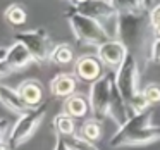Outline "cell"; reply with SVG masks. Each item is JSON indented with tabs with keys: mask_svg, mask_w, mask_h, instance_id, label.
I'll list each match as a JSON object with an SVG mask.
<instances>
[{
	"mask_svg": "<svg viewBox=\"0 0 160 150\" xmlns=\"http://www.w3.org/2000/svg\"><path fill=\"white\" fill-rule=\"evenodd\" d=\"M117 40L126 45L129 54L138 59L150 60L152 55V43L155 40L152 24H150V12L138 14V12L119 11L117 14Z\"/></svg>",
	"mask_w": 160,
	"mask_h": 150,
	"instance_id": "obj_1",
	"label": "cell"
},
{
	"mask_svg": "<svg viewBox=\"0 0 160 150\" xmlns=\"http://www.w3.org/2000/svg\"><path fill=\"white\" fill-rule=\"evenodd\" d=\"M66 18L69 21V26L72 29V35L76 36L78 42L84 43V45H103L105 42L112 40L108 36L107 29H105L103 23L95 21L91 18H86V16H81L79 12H76L72 7L69 5L66 12Z\"/></svg>",
	"mask_w": 160,
	"mask_h": 150,
	"instance_id": "obj_2",
	"label": "cell"
},
{
	"mask_svg": "<svg viewBox=\"0 0 160 150\" xmlns=\"http://www.w3.org/2000/svg\"><path fill=\"white\" fill-rule=\"evenodd\" d=\"M47 102H43V105L36 109H29L28 112H24L22 116H19L18 121L12 124V129H11V135H9V147L11 150H16L26 143L29 138L33 136V133L38 129V126L42 124L43 117H45V112H47Z\"/></svg>",
	"mask_w": 160,
	"mask_h": 150,
	"instance_id": "obj_3",
	"label": "cell"
},
{
	"mask_svg": "<svg viewBox=\"0 0 160 150\" xmlns=\"http://www.w3.org/2000/svg\"><path fill=\"white\" fill-rule=\"evenodd\" d=\"M114 83H115V74L112 71H107L103 78H100L93 85H90V95H88V98H90L91 114L98 121H103L108 116Z\"/></svg>",
	"mask_w": 160,
	"mask_h": 150,
	"instance_id": "obj_4",
	"label": "cell"
},
{
	"mask_svg": "<svg viewBox=\"0 0 160 150\" xmlns=\"http://www.w3.org/2000/svg\"><path fill=\"white\" fill-rule=\"evenodd\" d=\"M14 42H19L29 50L36 64H43L50 60V54H52V43H50V36L45 28H36V29H26V31H19L14 35Z\"/></svg>",
	"mask_w": 160,
	"mask_h": 150,
	"instance_id": "obj_5",
	"label": "cell"
},
{
	"mask_svg": "<svg viewBox=\"0 0 160 150\" xmlns=\"http://www.w3.org/2000/svg\"><path fill=\"white\" fill-rule=\"evenodd\" d=\"M115 85L128 104L138 93H141L139 91V62L132 54H128L121 67L115 71Z\"/></svg>",
	"mask_w": 160,
	"mask_h": 150,
	"instance_id": "obj_6",
	"label": "cell"
},
{
	"mask_svg": "<svg viewBox=\"0 0 160 150\" xmlns=\"http://www.w3.org/2000/svg\"><path fill=\"white\" fill-rule=\"evenodd\" d=\"M33 62H35V59L29 54V50L22 43L14 42L12 45L4 47L0 52V76L5 78L14 71L28 67Z\"/></svg>",
	"mask_w": 160,
	"mask_h": 150,
	"instance_id": "obj_7",
	"label": "cell"
},
{
	"mask_svg": "<svg viewBox=\"0 0 160 150\" xmlns=\"http://www.w3.org/2000/svg\"><path fill=\"white\" fill-rule=\"evenodd\" d=\"M69 5L81 16H86L100 23L119 14L115 2H108V0H74Z\"/></svg>",
	"mask_w": 160,
	"mask_h": 150,
	"instance_id": "obj_8",
	"label": "cell"
},
{
	"mask_svg": "<svg viewBox=\"0 0 160 150\" xmlns=\"http://www.w3.org/2000/svg\"><path fill=\"white\" fill-rule=\"evenodd\" d=\"M152 119H153V107H150L148 111H145V112L131 116L129 121L126 122L124 126H121V128L112 135L110 142H108L110 147L112 148H121L122 142H124L126 138H129L131 135H134V133L141 131V129H145V128H150V126H152Z\"/></svg>",
	"mask_w": 160,
	"mask_h": 150,
	"instance_id": "obj_9",
	"label": "cell"
},
{
	"mask_svg": "<svg viewBox=\"0 0 160 150\" xmlns=\"http://www.w3.org/2000/svg\"><path fill=\"white\" fill-rule=\"evenodd\" d=\"M128 49L121 40H108L103 45L97 47V57L103 67L110 71H117L121 67V64L124 62V59L128 57Z\"/></svg>",
	"mask_w": 160,
	"mask_h": 150,
	"instance_id": "obj_10",
	"label": "cell"
},
{
	"mask_svg": "<svg viewBox=\"0 0 160 150\" xmlns=\"http://www.w3.org/2000/svg\"><path fill=\"white\" fill-rule=\"evenodd\" d=\"M74 76L78 78V81L93 85L105 76L103 64L98 60L97 55H81L74 64Z\"/></svg>",
	"mask_w": 160,
	"mask_h": 150,
	"instance_id": "obj_11",
	"label": "cell"
},
{
	"mask_svg": "<svg viewBox=\"0 0 160 150\" xmlns=\"http://www.w3.org/2000/svg\"><path fill=\"white\" fill-rule=\"evenodd\" d=\"M50 86V93L53 97H59V98H69L76 93V88H78V78L74 76V73H59L50 80L48 83Z\"/></svg>",
	"mask_w": 160,
	"mask_h": 150,
	"instance_id": "obj_12",
	"label": "cell"
},
{
	"mask_svg": "<svg viewBox=\"0 0 160 150\" xmlns=\"http://www.w3.org/2000/svg\"><path fill=\"white\" fill-rule=\"evenodd\" d=\"M108 116H110V119L119 126V128L124 126L126 122L129 121V117H131L129 105H128V102L124 100V97L121 95V91H119V88L115 83H114V86H112V98H110Z\"/></svg>",
	"mask_w": 160,
	"mask_h": 150,
	"instance_id": "obj_13",
	"label": "cell"
},
{
	"mask_svg": "<svg viewBox=\"0 0 160 150\" xmlns=\"http://www.w3.org/2000/svg\"><path fill=\"white\" fill-rule=\"evenodd\" d=\"M0 102H2V105L7 111L14 112V114H19V116H22L24 112L29 111L28 104L22 100L18 88H12L9 85H2L0 86Z\"/></svg>",
	"mask_w": 160,
	"mask_h": 150,
	"instance_id": "obj_14",
	"label": "cell"
},
{
	"mask_svg": "<svg viewBox=\"0 0 160 150\" xmlns=\"http://www.w3.org/2000/svg\"><path fill=\"white\" fill-rule=\"evenodd\" d=\"M19 95L22 97V100L28 104L29 109H36L40 107L42 104V98H43V88L42 83L38 80H24L19 83L18 86Z\"/></svg>",
	"mask_w": 160,
	"mask_h": 150,
	"instance_id": "obj_15",
	"label": "cell"
},
{
	"mask_svg": "<svg viewBox=\"0 0 160 150\" xmlns=\"http://www.w3.org/2000/svg\"><path fill=\"white\" fill-rule=\"evenodd\" d=\"M64 112L74 119H83L91 112L90 98L84 97L83 93H74L72 97L64 100Z\"/></svg>",
	"mask_w": 160,
	"mask_h": 150,
	"instance_id": "obj_16",
	"label": "cell"
},
{
	"mask_svg": "<svg viewBox=\"0 0 160 150\" xmlns=\"http://www.w3.org/2000/svg\"><path fill=\"white\" fill-rule=\"evenodd\" d=\"M160 140V126L152 124L150 128H145L141 131L131 135L129 138H126L122 142V147H141L148 145V143H155Z\"/></svg>",
	"mask_w": 160,
	"mask_h": 150,
	"instance_id": "obj_17",
	"label": "cell"
},
{
	"mask_svg": "<svg viewBox=\"0 0 160 150\" xmlns=\"http://www.w3.org/2000/svg\"><path fill=\"white\" fill-rule=\"evenodd\" d=\"M53 128H55L57 136H62V138L76 135V121L66 112H60L53 117Z\"/></svg>",
	"mask_w": 160,
	"mask_h": 150,
	"instance_id": "obj_18",
	"label": "cell"
},
{
	"mask_svg": "<svg viewBox=\"0 0 160 150\" xmlns=\"http://www.w3.org/2000/svg\"><path fill=\"white\" fill-rule=\"evenodd\" d=\"M50 60L57 66H67L74 60V50L69 43H57L53 45L52 54H50Z\"/></svg>",
	"mask_w": 160,
	"mask_h": 150,
	"instance_id": "obj_19",
	"label": "cell"
},
{
	"mask_svg": "<svg viewBox=\"0 0 160 150\" xmlns=\"http://www.w3.org/2000/svg\"><path fill=\"white\" fill-rule=\"evenodd\" d=\"M79 135L91 143L98 142L102 138V121H98L95 117H90L86 121H83V124L79 128Z\"/></svg>",
	"mask_w": 160,
	"mask_h": 150,
	"instance_id": "obj_20",
	"label": "cell"
},
{
	"mask_svg": "<svg viewBox=\"0 0 160 150\" xmlns=\"http://www.w3.org/2000/svg\"><path fill=\"white\" fill-rule=\"evenodd\" d=\"M4 19L7 21V24H11V26H22L26 23V19H28V12L24 11L22 5L12 4L5 9Z\"/></svg>",
	"mask_w": 160,
	"mask_h": 150,
	"instance_id": "obj_21",
	"label": "cell"
},
{
	"mask_svg": "<svg viewBox=\"0 0 160 150\" xmlns=\"http://www.w3.org/2000/svg\"><path fill=\"white\" fill-rule=\"evenodd\" d=\"M64 140H66L67 147H69L71 150H100L95 143L84 140L81 135H72V136H67V138H64Z\"/></svg>",
	"mask_w": 160,
	"mask_h": 150,
	"instance_id": "obj_22",
	"label": "cell"
},
{
	"mask_svg": "<svg viewBox=\"0 0 160 150\" xmlns=\"http://www.w3.org/2000/svg\"><path fill=\"white\" fill-rule=\"evenodd\" d=\"M128 105H129V112H131V116L139 114V112H145V111H148V109L152 107V105L148 104V100L145 98V95H143V93H138Z\"/></svg>",
	"mask_w": 160,
	"mask_h": 150,
	"instance_id": "obj_23",
	"label": "cell"
},
{
	"mask_svg": "<svg viewBox=\"0 0 160 150\" xmlns=\"http://www.w3.org/2000/svg\"><path fill=\"white\" fill-rule=\"evenodd\" d=\"M143 95H145V98L148 100V104L152 105H157L160 104V85L158 83H150L146 85V88L141 91Z\"/></svg>",
	"mask_w": 160,
	"mask_h": 150,
	"instance_id": "obj_24",
	"label": "cell"
},
{
	"mask_svg": "<svg viewBox=\"0 0 160 150\" xmlns=\"http://www.w3.org/2000/svg\"><path fill=\"white\" fill-rule=\"evenodd\" d=\"M150 24H152L155 38H158L160 36V4L153 5L152 11H150Z\"/></svg>",
	"mask_w": 160,
	"mask_h": 150,
	"instance_id": "obj_25",
	"label": "cell"
},
{
	"mask_svg": "<svg viewBox=\"0 0 160 150\" xmlns=\"http://www.w3.org/2000/svg\"><path fill=\"white\" fill-rule=\"evenodd\" d=\"M150 62H160V36L153 40L152 43V55H150Z\"/></svg>",
	"mask_w": 160,
	"mask_h": 150,
	"instance_id": "obj_26",
	"label": "cell"
},
{
	"mask_svg": "<svg viewBox=\"0 0 160 150\" xmlns=\"http://www.w3.org/2000/svg\"><path fill=\"white\" fill-rule=\"evenodd\" d=\"M53 150H71V148L67 147L66 140L62 136H55V147H53Z\"/></svg>",
	"mask_w": 160,
	"mask_h": 150,
	"instance_id": "obj_27",
	"label": "cell"
},
{
	"mask_svg": "<svg viewBox=\"0 0 160 150\" xmlns=\"http://www.w3.org/2000/svg\"><path fill=\"white\" fill-rule=\"evenodd\" d=\"M0 150H11V147L7 142H0Z\"/></svg>",
	"mask_w": 160,
	"mask_h": 150,
	"instance_id": "obj_28",
	"label": "cell"
}]
</instances>
